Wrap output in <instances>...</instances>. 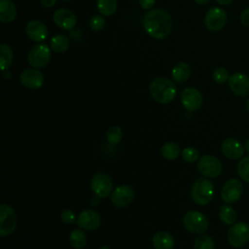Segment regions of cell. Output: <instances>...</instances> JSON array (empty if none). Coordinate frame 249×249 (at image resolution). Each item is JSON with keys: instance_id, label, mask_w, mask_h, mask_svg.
Wrapping results in <instances>:
<instances>
[{"instance_id": "cell-40", "label": "cell", "mask_w": 249, "mask_h": 249, "mask_svg": "<svg viewBox=\"0 0 249 249\" xmlns=\"http://www.w3.org/2000/svg\"><path fill=\"white\" fill-rule=\"evenodd\" d=\"M195 1H196V3H197L199 5H204L209 2V0H195Z\"/></svg>"}, {"instance_id": "cell-24", "label": "cell", "mask_w": 249, "mask_h": 249, "mask_svg": "<svg viewBox=\"0 0 249 249\" xmlns=\"http://www.w3.org/2000/svg\"><path fill=\"white\" fill-rule=\"evenodd\" d=\"M70 40L67 36L58 34L51 39V48L57 53H62L69 49Z\"/></svg>"}, {"instance_id": "cell-44", "label": "cell", "mask_w": 249, "mask_h": 249, "mask_svg": "<svg viewBox=\"0 0 249 249\" xmlns=\"http://www.w3.org/2000/svg\"><path fill=\"white\" fill-rule=\"evenodd\" d=\"M62 1H70V0H62Z\"/></svg>"}, {"instance_id": "cell-39", "label": "cell", "mask_w": 249, "mask_h": 249, "mask_svg": "<svg viewBox=\"0 0 249 249\" xmlns=\"http://www.w3.org/2000/svg\"><path fill=\"white\" fill-rule=\"evenodd\" d=\"M233 0H216V2L217 3H219V4H221V5H230L231 2H232Z\"/></svg>"}, {"instance_id": "cell-12", "label": "cell", "mask_w": 249, "mask_h": 249, "mask_svg": "<svg viewBox=\"0 0 249 249\" xmlns=\"http://www.w3.org/2000/svg\"><path fill=\"white\" fill-rule=\"evenodd\" d=\"M243 191V186L241 182L235 178L228 180L221 191L222 199L226 203H234L239 199Z\"/></svg>"}, {"instance_id": "cell-14", "label": "cell", "mask_w": 249, "mask_h": 249, "mask_svg": "<svg viewBox=\"0 0 249 249\" xmlns=\"http://www.w3.org/2000/svg\"><path fill=\"white\" fill-rule=\"evenodd\" d=\"M19 82L29 89H38L44 84V75L36 68H28L20 73Z\"/></svg>"}, {"instance_id": "cell-33", "label": "cell", "mask_w": 249, "mask_h": 249, "mask_svg": "<svg viewBox=\"0 0 249 249\" xmlns=\"http://www.w3.org/2000/svg\"><path fill=\"white\" fill-rule=\"evenodd\" d=\"M199 154L196 148L187 147L182 151V158L187 162H195L198 160Z\"/></svg>"}, {"instance_id": "cell-23", "label": "cell", "mask_w": 249, "mask_h": 249, "mask_svg": "<svg viewBox=\"0 0 249 249\" xmlns=\"http://www.w3.org/2000/svg\"><path fill=\"white\" fill-rule=\"evenodd\" d=\"M13 59H14V53L11 47L6 44H1L0 45V65H1V70L3 72L11 67L13 63Z\"/></svg>"}, {"instance_id": "cell-8", "label": "cell", "mask_w": 249, "mask_h": 249, "mask_svg": "<svg viewBox=\"0 0 249 249\" xmlns=\"http://www.w3.org/2000/svg\"><path fill=\"white\" fill-rule=\"evenodd\" d=\"M227 13L224 9L219 7L210 8L204 17V24L211 32L220 31L227 23Z\"/></svg>"}, {"instance_id": "cell-27", "label": "cell", "mask_w": 249, "mask_h": 249, "mask_svg": "<svg viewBox=\"0 0 249 249\" xmlns=\"http://www.w3.org/2000/svg\"><path fill=\"white\" fill-rule=\"evenodd\" d=\"M96 6L100 15L110 17L116 13L118 3L117 0H97Z\"/></svg>"}, {"instance_id": "cell-36", "label": "cell", "mask_w": 249, "mask_h": 249, "mask_svg": "<svg viewBox=\"0 0 249 249\" xmlns=\"http://www.w3.org/2000/svg\"><path fill=\"white\" fill-rule=\"evenodd\" d=\"M240 21L243 25L249 26V7L244 9L240 14Z\"/></svg>"}, {"instance_id": "cell-15", "label": "cell", "mask_w": 249, "mask_h": 249, "mask_svg": "<svg viewBox=\"0 0 249 249\" xmlns=\"http://www.w3.org/2000/svg\"><path fill=\"white\" fill-rule=\"evenodd\" d=\"M231 90L237 96H246L249 94V77L241 72L231 75L229 79Z\"/></svg>"}, {"instance_id": "cell-9", "label": "cell", "mask_w": 249, "mask_h": 249, "mask_svg": "<svg viewBox=\"0 0 249 249\" xmlns=\"http://www.w3.org/2000/svg\"><path fill=\"white\" fill-rule=\"evenodd\" d=\"M249 240V226L244 222L233 224L228 231V241L232 247H242Z\"/></svg>"}, {"instance_id": "cell-4", "label": "cell", "mask_w": 249, "mask_h": 249, "mask_svg": "<svg viewBox=\"0 0 249 249\" xmlns=\"http://www.w3.org/2000/svg\"><path fill=\"white\" fill-rule=\"evenodd\" d=\"M183 225L185 229L196 234H200L206 231L208 228V221L204 214L196 210H190L185 213L183 217Z\"/></svg>"}, {"instance_id": "cell-28", "label": "cell", "mask_w": 249, "mask_h": 249, "mask_svg": "<svg viewBox=\"0 0 249 249\" xmlns=\"http://www.w3.org/2000/svg\"><path fill=\"white\" fill-rule=\"evenodd\" d=\"M71 245L76 249H82L87 244V235L83 230H73L69 235Z\"/></svg>"}, {"instance_id": "cell-21", "label": "cell", "mask_w": 249, "mask_h": 249, "mask_svg": "<svg viewBox=\"0 0 249 249\" xmlns=\"http://www.w3.org/2000/svg\"><path fill=\"white\" fill-rule=\"evenodd\" d=\"M152 243L156 249H172L174 247V238L166 231H159L154 234Z\"/></svg>"}, {"instance_id": "cell-10", "label": "cell", "mask_w": 249, "mask_h": 249, "mask_svg": "<svg viewBox=\"0 0 249 249\" xmlns=\"http://www.w3.org/2000/svg\"><path fill=\"white\" fill-rule=\"evenodd\" d=\"M196 167L203 176L208 178L218 177L223 170L221 161L211 155L202 156L198 160Z\"/></svg>"}, {"instance_id": "cell-29", "label": "cell", "mask_w": 249, "mask_h": 249, "mask_svg": "<svg viewBox=\"0 0 249 249\" xmlns=\"http://www.w3.org/2000/svg\"><path fill=\"white\" fill-rule=\"evenodd\" d=\"M106 137H107V141L109 142V144L117 145L120 143V141L123 138V131L120 126L113 125L107 130Z\"/></svg>"}, {"instance_id": "cell-19", "label": "cell", "mask_w": 249, "mask_h": 249, "mask_svg": "<svg viewBox=\"0 0 249 249\" xmlns=\"http://www.w3.org/2000/svg\"><path fill=\"white\" fill-rule=\"evenodd\" d=\"M223 155L231 160H238L244 154L243 145L234 138H227L221 144Z\"/></svg>"}, {"instance_id": "cell-17", "label": "cell", "mask_w": 249, "mask_h": 249, "mask_svg": "<svg viewBox=\"0 0 249 249\" xmlns=\"http://www.w3.org/2000/svg\"><path fill=\"white\" fill-rule=\"evenodd\" d=\"M53 19L59 28L64 30H71L77 23L75 14L72 11L64 8L57 9L53 15Z\"/></svg>"}, {"instance_id": "cell-37", "label": "cell", "mask_w": 249, "mask_h": 249, "mask_svg": "<svg viewBox=\"0 0 249 249\" xmlns=\"http://www.w3.org/2000/svg\"><path fill=\"white\" fill-rule=\"evenodd\" d=\"M138 1L141 8L144 10H151L156 3V0H138Z\"/></svg>"}, {"instance_id": "cell-32", "label": "cell", "mask_w": 249, "mask_h": 249, "mask_svg": "<svg viewBox=\"0 0 249 249\" xmlns=\"http://www.w3.org/2000/svg\"><path fill=\"white\" fill-rule=\"evenodd\" d=\"M230 77V73L225 67L216 68L212 74V78L217 84H224L226 82H229Z\"/></svg>"}, {"instance_id": "cell-13", "label": "cell", "mask_w": 249, "mask_h": 249, "mask_svg": "<svg viewBox=\"0 0 249 249\" xmlns=\"http://www.w3.org/2000/svg\"><path fill=\"white\" fill-rule=\"evenodd\" d=\"M134 197V191L128 185L118 186L111 195L112 203L118 207L123 208L131 203Z\"/></svg>"}, {"instance_id": "cell-34", "label": "cell", "mask_w": 249, "mask_h": 249, "mask_svg": "<svg viewBox=\"0 0 249 249\" xmlns=\"http://www.w3.org/2000/svg\"><path fill=\"white\" fill-rule=\"evenodd\" d=\"M105 25V19L102 15H95L89 20V26L92 31H100Z\"/></svg>"}, {"instance_id": "cell-11", "label": "cell", "mask_w": 249, "mask_h": 249, "mask_svg": "<svg viewBox=\"0 0 249 249\" xmlns=\"http://www.w3.org/2000/svg\"><path fill=\"white\" fill-rule=\"evenodd\" d=\"M181 103L188 111L198 110L203 102V97L200 91L195 88H187L181 92Z\"/></svg>"}, {"instance_id": "cell-42", "label": "cell", "mask_w": 249, "mask_h": 249, "mask_svg": "<svg viewBox=\"0 0 249 249\" xmlns=\"http://www.w3.org/2000/svg\"><path fill=\"white\" fill-rule=\"evenodd\" d=\"M98 249H112L110 246H107V245H104V246H101V247H99Z\"/></svg>"}, {"instance_id": "cell-18", "label": "cell", "mask_w": 249, "mask_h": 249, "mask_svg": "<svg viewBox=\"0 0 249 249\" xmlns=\"http://www.w3.org/2000/svg\"><path fill=\"white\" fill-rule=\"evenodd\" d=\"M25 33L30 40L40 43L47 39L48 28L43 21L38 19H32L26 23Z\"/></svg>"}, {"instance_id": "cell-43", "label": "cell", "mask_w": 249, "mask_h": 249, "mask_svg": "<svg viewBox=\"0 0 249 249\" xmlns=\"http://www.w3.org/2000/svg\"><path fill=\"white\" fill-rule=\"evenodd\" d=\"M246 107H247V110H248V112H249V98H248V100H247V102H246Z\"/></svg>"}, {"instance_id": "cell-35", "label": "cell", "mask_w": 249, "mask_h": 249, "mask_svg": "<svg viewBox=\"0 0 249 249\" xmlns=\"http://www.w3.org/2000/svg\"><path fill=\"white\" fill-rule=\"evenodd\" d=\"M60 219L61 221L66 225H73L74 223H77V217L74 211L71 209H64L60 213Z\"/></svg>"}, {"instance_id": "cell-41", "label": "cell", "mask_w": 249, "mask_h": 249, "mask_svg": "<svg viewBox=\"0 0 249 249\" xmlns=\"http://www.w3.org/2000/svg\"><path fill=\"white\" fill-rule=\"evenodd\" d=\"M245 150H246V152L249 154V139H247V141H246V143H245Z\"/></svg>"}, {"instance_id": "cell-7", "label": "cell", "mask_w": 249, "mask_h": 249, "mask_svg": "<svg viewBox=\"0 0 249 249\" xmlns=\"http://www.w3.org/2000/svg\"><path fill=\"white\" fill-rule=\"evenodd\" d=\"M90 188L99 198H106L112 192L113 183L111 177L103 172L95 173L90 180Z\"/></svg>"}, {"instance_id": "cell-2", "label": "cell", "mask_w": 249, "mask_h": 249, "mask_svg": "<svg viewBox=\"0 0 249 249\" xmlns=\"http://www.w3.org/2000/svg\"><path fill=\"white\" fill-rule=\"evenodd\" d=\"M149 90L154 100L160 104L171 102L177 93V88L174 82L164 77L155 78L150 84Z\"/></svg>"}, {"instance_id": "cell-3", "label": "cell", "mask_w": 249, "mask_h": 249, "mask_svg": "<svg viewBox=\"0 0 249 249\" xmlns=\"http://www.w3.org/2000/svg\"><path fill=\"white\" fill-rule=\"evenodd\" d=\"M213 195L214 186L212 182L206 178L197 179L192 186V198L198 205L208 204L212 200Z\"/></svg>"}, {"instance_id": "cell-31", "label": "cell", "mask_w": 249, "mask_h": 249, "mask_svg": "<svg viewBox=\"0 0 249 249\" xmlns=\"http://www.w3.org/2000/svg\"><path fill=\"white\" fill-rule=\"evenodd\" d=\"M194 249H214V240L209 235H200L195 240Z\"/></svg>"}, {"instance_id": "cell-26", "label": "cell", "mask_w": 249, "mask_h": 249, "mask_svg": "<svg viewBox=\"0 0 249 249\" xmlns=\"http://www.w3.org/2000/svg\"><path fill=\"white\" fill-rule=\"evenodd\" d=\"M219 218L225 225H233L236 221V212L231 206L224 204L219 209Z\"/></svg>"}, {"instance_id": "cell-1", "label": "cell", "mask_w": 249, "mask_h": 249, "mask_svg": "<svg viewBox=\"0 0 249 249\" xmlns=\"http://www.w3.org/2000/svg\"><path fill=\"white\" fill-rule=\"evenodd\" d=\"M143 28L155 39H165L172 30V18L162 9H151L143 17Z\"/></svg>"}, {"instance_id": "cell-22", "label": "cell", "mask_w": 249, "mask_h": 249, "mask_svg": "<svg viewBox=\"0 0 249 249\" xmlns=\"http://www.w3.org/2000/svg\"><path fill=\"white\" fill-rule=\"evenodd\" d=\"M191 75V67L186 62H178L171 70L172 79L177 83H184Z\"/></svg>"}, {"instance_id": "cell-30", "label": "cell", "mask_w": 249, "mask_h": 249, "mask_svg": "<svg viewBox=\"0 0 249 249\" xmlns=\"http://www.w3.org/2000/svg\"><path fill=\"white\" fill-rule=\"evenodd\" d=\"M236 170L239 177L246 183H249V157H245L238 161Z\"/></svg>"}, {"instance_id": "cell-38", "label": "cell", "mask_w": 249, "mask_h": 249, "mask_svg": "<svg viewBox=\"0 0 249 249\" xmlns=\"http://www.w3.org/2000/svg\"><path fill=\"white\" fill-rule=\"evenodd\" d=\"M55 3H56V0H41V5L46 9L53 7Z\"/></svg>"}, {"instance_id": "cell-16", "label": "cell", "mask_w": 249, "mask_h": 249, "mask_svg": "<svg viewBox=\"0 0 249 249\" xmlns=\"http://www.w3.org/2000/svg\"><path fill=\"white\" fill-rule=\"evenodd\" d=\"M79 228L86 231H93L99 228L101 224V217L98 212L92 209H86L82 211L77 219Z\"/></svg>"}, {"instance_id": "cell-6", "label": "cell", "mask_w": 249, "mask_h": 249, "mask_svg": "<svg viewBox=\"0 0 249 249\" xmlns=\"http://www.w3.org/2000/svg\"><path fill=\"white\" fill-rule=\"evenodd\" d=\"M17 227V215L12 206L6 203L0 205V235L12 234Z\"/></svg>"}, {"instance_id": "cell-20", "label": "cell", "mask_w": 249, "mask_h": 249, "mask_svg": "<svg viewBox=\"0 0 249 249\" xmlns=\"http://www.w3.org/2000/svg\"><path fill=\"white\" fill-rule=\"evenodd\" d=\"M17 18V7L12 0H0V20L11 23Z\"/></svg>"}, {"instance_id": "cell-25", "label": "cell", "mask_w": 249, "mask_h": 249, "mask_svg": "<svg viewBox=\"0 0 249 249\" xmlns=\"http://www.w3.org/2000/svg\"><path fill=\"white\" fill-rule=\"evenodd\" d=\"M160 153H161V156L165 160H174L179 157V155L181 153V150H180V147L177 143L171 141V142H166L165 144L162 145Z\"/></svg>"}, {"instance_id": "cell-5", "label": "cell", "mask_w": 249, "mask_h": 249, "mask_svg": "<svg viewBox=\"0 0 249 249\" xmlns=\"http://www.w3.org/2000/svg\"><path fill=\"white\" fill-rule=\"evenodd\" d=\"M51 56L52 53L49 46L46 44H37L29 51L27 59L32 67L38 69L45 67L50 62Z\"/></svg>"}]
</instances>
